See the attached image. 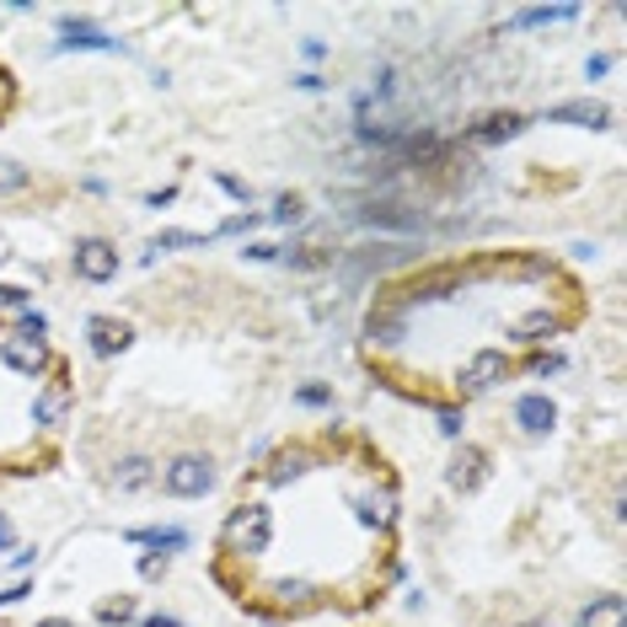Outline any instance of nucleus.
Segmentation results:
<instances>
[{
	"label": "nucleus",
	"instance_id": "obj_49",
	"mask_svg": "<svg viewBox=\"0 0 627 627\" xmlns=\"http://www.w3.org/2000/svg\"><path fill=\"white\" fill-rule=\"evenodd\" d=\"M569 252H574L580 263H590V257H595V242H574V248H569Z\"/></svg>",
	"mask_w": 627,
	"mask_h": 627
},
{
	"label": "nucleus",
	"instance_id": "obj_4",
	"mask_svg": "<svg viewBox=\"0 0 627 627\" xmlns=\"http://www.w3.org/2000/svg\"><path fill=\"white\" fill-rule=\"evenodd\" d=\"M408 338H414V311H408L403 300H392V295H376V300L365 306V317H360V343H365V354H397Z\"/></svg>",
	"mask_w": 627,
	"mask_h": 627
},
{
	"label": "nucleus",
	"instance_id": "obj_7",
	"mask_svg": "<svg viewBox=\"0 0 627 627\" xmlns=\"http://www.w3.org/2000/svg\"><path fill=\"white\" fill-rule=\"evenodd\" d=\"M569 322H574V311H563V306H526L520 317H509L504 322V343L509 349H552L558 338L569 333Z\"/></svg>",
	"mask_w": 627,
	"mask_h": 627
},
{
	"label": "nucleus",
	"instance_id": "obj_52",
	"mask_svg": "<svg viewBox=\"0 0 627 627\" xmlns=\"http://www.w3.org/2000/svg\"><path fill=\"white\" fill-rule=\"evenodd\" d=\"M0 86H6V76H0Z\"/></svg>",
	"mask_w": 627,
	"mask_h": 627
},
{
	"label": "nucleus",
	"instance_id": "obj_48",
	"mask_svg": "<svg viewBox=\"0 0 627 627\" xmlns=\"http://www.w3.org/2000/svg\"><path fill=\"white\" fill-rule=\"evenodd\" d=\"M134 627H188L183 617H167V612H156V617H140Z\"/></svg>",
	"mask_w": 627,
	"mask_h": 627
},
{
	"label": "nucleus",
	"instance_id": "obj_25",
	"mask_svg": "<svg viewBox=\"0 0 627 627\" xmlns=\"http://www.w3.org/2000/svg\"><path fill=\"white\" fill-rule=\"evenodd\" d=\"M279 263H285V268H295V274H322V268H333V263H338V252L311 248V242H295V248L279 252Z\"/></svg>",
	"mask_w": 627,
	"mask_h": 627
},
{
	"label": "nucleus",
	"instance_id": "obj_14",
	"mask_svg": "<svg viewBox=\"0 0 627 627\" xmlns=\"http://www.w3.org/2000/svg\"><path fill=\"white\" fill-rule=\"evenodd\" d=\"M526 129H531L526 113H515V108H494V113H483V119H472V124L461 129L457 145H466V151H504V145H515Z\"/></svg>",
	"mask_w": 627,
	"mask_h": 627
},
{
	"label": "nucleus",
	"instance_id": "obj_5",
	"mask_svg": "<svg viewBox=\"0 0 627 627\" xmlns=\"http://www.w3.org/2000/svg\"><path fill=\"white\" fill-rule=\"evenodd\" d=\"M343 504H349L354 526L371 531V537H392L397 520H403V499H397V488H392L386 477H365V483H354Z\"/></svg>",
	"mask_w": 627,
	"mask_h": 627
},
{
	"label": "nucleus",
	"instance_id": "obj_22",
	"mask_svg": "<svg viewBox=\"0 0 627 627\" xmlns=\"http://www.w3.org/2000/svg\"><path fill=\"white\" fill-rule=\"evenodd\" d=\"M268 601H274L279 612H311V606L322 601V585L306 580V574H279V580H268Z\"/></svg>",
	"mask_w": 627,
	"mask_h": 627
},
{
	"label": "nucleus",
	"instance_id": "obj_9",
	"mask_svg": "<svg viewBox=\"0 0 627 627\" xmlns=\"http://www.w3.org/2000/svg\"><path fill=\"white\" fill-rule=\"evenodd\" d=\"M65 360L54 354L48 338H22V333H0V371L16 381H48Z\"/></svg>",
	"mask_w": 627,
	"mask_h": 627
},
{
	"label": "nucleus",
	"instance_id": "obj_45",
	"mask_svg": "<svg viewBox=\"0 0 627 627\" xmlns=\"http://www.w3.org/2000/svg\"><path fill=\"white\" fill-rule=\"evenodd\" d=\"M28 595H33V580H22V585H6V590H0V612H6V606H16V601H28Z\"/></svg>",
	"mask_w": 627,
	"mask_h": 627
},
{
	"label": "nucleus",
	"instance_id": "obj_42",
	"mask_svg": "<svg viewBox=\"0 0 627 627\" xmlns=\"http://www.w3.org/2000/svg\"><path fill=\"white\" fill-rule=\"evenodd\" d=\"M300 59H306V70H317V65L328 59V43H322V38H300Z\"/></svg>",
	"mask_w": 627,
	"mask_h": 627
},
{
	"label": "nucleus",
	"instance_id": "obj_12",
	"mask_svg": "<svg viewBox=\"0 0 627 627\" xmlns=\"http://www.w3.org/2000/svg\"><path fill=\"white\" fill-rule=\"evenodd\" d=\"M349 220L365 226V231H386L397 242H408V237L424 231V209H414L408 199H360V205L349 209Z\"/></svg>",
	"mask_w": 627,
	"mask_h": 627
},
{
	"label": "nucleus",
	"instance_id": "obj_51",
	"mask_svg": "<svg viewBox=\"0 0 627 627\" xmlns=\"http://www.w3.org/2000/svg\"><path fill=\"white\" fill-rule=\"evenodd\" d=\"M520 627H552V623H547V617H531V623H520Z\"/></svg>",
	"mask_w": 627,
	"mask_h": 627
},
{
	"label": "nucleus",
	"instance_id": "obj_19",
	"mask_svg": "<svg viewBox=\"0 0 627 627\" xmlns=\"http://www.w3.org/2000/svg\"><path fill=\"white\" fill-rule=\"evenodd\" d=\"M542 124H569V129H612V108L601 97H569V102H552L542 113Z\"/></svg>",
	"mask_w": 627,
	"mask_h": 627
},
{
	"label": "nucleus",
	"instance_id": "obj_2",
	"mask_svg": "<svg viewBox=\"0 0 627 627\" xmlns=\"http://www.w3.org/2000/svg\"><path fill=\"white\" fill-rule=\"evenodd\" d=\"M472 285V263H429V268H418V274H403V279H392L386 295L392 300H403L408 311H435V306H451L461 300V290Z\"/></svg>",
	"mask_w": 627,
	"mask_h": 627
},
{
	"label": "nucleus",
	"instance_id": "obj_30",
	"mask_svg": "<svg viewBox=\"0 0 627 627\" xmlns=\"http://www.w3.org/2000/svg\"><path fill=\"white\" fill-rule=\"evenodd\" d=\"M97 623H102V627H129V623H140V601H134V595H108V601L97 606Z\"/></svg>",
	"mask_w": 627,
	"mask_h": 627
},
{
	"label": "nucleus",
	"instance_id": "obj_8",
	"mask_svg": "<svg viewBox=\"0 0 627 627\" xmlns=\"http://www.w3.org/2000/svg\"><path fill=\"white\" fill-rule=\"evenodd\" d=\"M28 424L48 435V440H59L70 424H76V386L65 381V365L54 371V381H43L38 392H33V403H28Z\"/></svg>",
	"mask_w": 627,
	"mask_h": 627
},
{
	"label": "nucleus",
	"instance_id": "obj_16",
	"mask_svg": "<svg viewBox=\"0 0 627 627\" xmlns=\"http://www.w3.org/2000/svg\"><path fill=\"white\" fill-rule=\"evenodd\" d=\"M134 349V328H129L124 317H113V311H97V317H86V354L91 360H119Z\"/></svg>",
	"mask_w": 627,
	"mask_h": 627
},
{
	"label": "nucleus",
	"instance_id": "obj_11",
	"mask_svg": "<svg viewBox=\"0 0 627 627\" xmlns=\"http://www.w3.org/2000/svg\"><path fill=\"white\" fill-rule=\"evenodd\" d=\"M408 263H418L414 242H365V248L338 252L333 268H343L349 279H381V274H397V268H408Z\"/></svg>",
	"mask_w": 627,
	"mask_h": 627
},
{
	"label": "nucleus",
	"instance_id": "obj_38",
	"mask_svg": "<svg viewBox=\"0 0 627 627\" xmlns=\"http://www.w3.org/2000/svg\"><path fill=\"white\" fill-rule=\"evenodd\" d=\"M515 268H520V279H558V263H552V257H542V252H526Z\"/></svg>",
	"mask_w": 627,
	"mask_h": 627
},
{
	"label": "nucleus",
	"instance_id": "obj_23",
	"mask_svg": "<svg viewBox=\"0 0 627 627\" xmlns=\"http://www.w3.org/2000/svg\"><path fill=\"white\" fill-rule=\"evenodd\" d=\"M585 16V6H520L515 16H509V28L515 33H531V28H569V22H580Z\"/></svg>",
	"mask_w": 627,
	"mask_h": 627
},
{
	"label": "nucleus",
	"instance_id": "obj_39",
	"mask_svg": "<svg viewBox=\"0 0 627 627\" xmlns=\"http://www.w3.org/2000/svg\"><path fill=\"white\" fill-rule=\"evenodd\" d=\"M11 333H22V338H48V317H43L38 306H33V311H22V317H16V328H11Z\"/></svg>",
	"mask_w": 627,
	"mask_h": 627
},
{
	"label": "nucleus",
	"instance_id": "obj_31",
	"mask_svg": "<svg viewBox=\"0 0 627 627\" xmlns=\"http://www.w3.org/2000/svg\"><path fill=\"white\" fill-rule=\"evenodd\" d=\"M429 408H435V429H440L451 446H461V440H466V408H461V403H429Z\"/></svg>",
	"mask_w": 627,
	"mask_h": 627
},
{
	"label": "nucleus",
	"instance_id": "obj_37",
	"mask_svg": "<svg viewBox=\"0 0 627 627\" xmlns=\"http://www.w3.org/2000/svg\"><path fill=\"white\" fill-rule=\"evenodd\" d=\"M0 311H11V317L33 311V290H28V285H6V279H0Z\"/></svg>",
	"mask_w": 627,
	"mask_h": 627
},
{
	"label": "nucleus",
	"instance_id": "obj_43",
	"mask_svg": "<svg viewBox=\"0 0 627 627\" xmlns=\"http://www.w3.org/2000/svg\"><path fill=\"white\" fill-rule=\"evenodd\" d=\"M295 91H328V76L322 70H295Z\"/></svg>",
	"mask_w": 627,
	"mask_h": 627
},
{
	"label": "nucleus",
	"instance_id": "obj_40",
	"mask_svg": "<svg viewBox=\"0 0 627 627\" xmlns=\"http://www.w3.org/2000/svg\"><path fill=\"white\" fill-rule=\"evenodd\" d=\"M279 252L274 242H242V263H279Z\"/></svg>",
	"mask_w": 627,
	"mask_h": 627
},
{
	"label": "nucleus",
	"instance_id": "obj_32",
	"mask_svg": "<svg viewBox=\"0 0 627 627\" xmlns=\"http://www.w3.org/2000/svg\"><path fill=\"white\" fill-rule=\"evenodd\" d=\"M257 226H268V220H263V209H237V215H226L209 237H215V242H220V237H248V242H252V231H257Z\"/></svg>",
	"mask_w": 627,
	"mask_h": 627
},
{
	"label": "nucleus",
	"instance_id": "obj_41",
	"mask_svg": "<svg viewBox=\"0 0 627 627\" xmlns=\"http://www.w3.org/2000/svg\"><path fill=\"white\" fill-rule=\"evenodd\" d=\"M617 70V54H590L585 59V81H606Z\"/></svg>",
	"mask_w": 627,
	"mask_h": 627
},
{
	"label": "nucleus",
	"instance_id": "obj_18",
	"mask_svg": "<svg viewBox=\"0 0 627 627\" xmlns=\"http://www.w3.org/2000/svg\"><path fill=\"white\" fill-rule=\"evenodd\" d=\"M509 424H515L526 440H547V435L558 429V403H552L547 392H520V397L509 403Z\"/></svg>",
	"mask_w": 627,
	"mask_h": 627
},
{
	"label": "nucleus",
	"instance_id": "obj_47",
	"mask_svg": "<svg viewBox=\"0 0 627 627\" xmlns=\"http://www.w3.org/2000/svg\"><path fill=\"white\" fill-rule=\"evenodd\" d=\"M16 526H11V515H0V552H16Z\"/></svg>",
	"mask_w": 627,
	"mask_h": 627
},
{
	"label": "nucleus",
	"instance_id": "obj_33",
	"mask_svg": "<svg viewBox=\"0 0 627 627\" xmlns=\"http://www.w3.org/2000/svg\"><path fill=\"white\" fill-rule=\"evenodd\" d=\"M33 188V167H22L16 156H0V199H16Z\"/></svg>",
	"mask_w": 627,
	"mask_h": 627
},
{
	"label": "nucleus",
	"instance_id": "obj_26",
	"mask_svg": "<svg viewBox=\"0 0 627 627\" xmlns=\"http://www.w3.org/2000/svg\"><path fill=\"white\" fill-rule=\"evenodd\" d=\"M515 371H526L531 381H558L563 371H569V354H563V349H531Z\"/></svg>",
	"mask_w": 627,
	"mask_h": 627
},
{
	"label": "nucleus",
	"instance_id": "obj_21",
	"mask_svg": "<svg viewBox=\"0 0 627 627\" xmlns=\"http://www.w3.org/2000/svg\"><path fill=\"white\" fill-rule=\"evenodd\" d=\"M156 461L140 457V451H129V457H119L113 466H108V488H119V494H145V488H156Z\"/></svg>",
	"mask_w": 627,
	"mask_h": 627
},
{
	"label": "nucleus",
	"instance_id": "obj_35",
	"mask_svg": "<svg viewBox=\"0 0 627 627\" xmlns=\"http://www.w3.org/2000/svg\"><path fill=\"white\" fill-rule=\"evenodd\" d=\"M209 183L231 199V205H242V209H252V183H242L237 172H209Z\"/></svg>",
	"mask_w": 627,
	"mask_h": 627
},
{
	"label": "nucleus",
	"instance_id": "obj_34",
	"mask_svg": "<svg viewBox=\"0 0 627 627\" xmlns=\"http://www.w3.org/2000/svg\"><path fill=\"white\" fill-rule=\"evenodd\" d=\"M365 97H371L376 108H386V102L397 97V65H392V59H381L376 70H371V86H365Z\"/></svg>",
	"mask_w": 627,
	"mask_h": 627
},
{
	"label": "nucleus",
	"instance_id": "obj_50",
	"mask_svg": "<svg viewBox=\"0 0 627 627\" xmlns=\"http://www.w3.org/2000/svg\"><path fill=\"white\" fill-rule=\"evenodd\" d=\"M33 627H76L70 617H43V623H33Z\"/></svg>",
	"mask_w": 627,
	"mask_h": 627
},
{
	"label": "nucleus",
	"instance_id": "obj_1",
	"mask_svg": "<svg viewBox=\"0 0 627 627\" xmlns=\"http://www.w3.org/2000/svg\"><path fill=\"white\" fill-rule=\"evenodd\" d=\"M220 552L226 563H263L279 542V509L268 499H237L220 520Z\"/></svg>",
	"mask_w": 627,
	"mask_h": 627
},
{
	"label": "nucleus",
	"instance_id": "obj_15",
	"mask_svg": "<svg viewBox=\"0 0 627 627\" xmlns=\"http://www.w3.org/2000/svg\"><path fill=\"white\" fill-rule=\"evenodd\" d=\"M54 48L59 54H124V38L119 33H108V28H97L91 16H59L54 22Z\"/></svg>",
	"mask_w": 627,
	"mask_h": 627
},
{
	"label": "nucleus",
	"instance_id": "obj_13",
	"mask_svg": "<svg viewBox=\"0 0 627 627\" xmlns=\"http://www.w3.org/2000/svg\"><path fill=\"white\" fill-rule=\"evenodd\" d=\"M70 274H76L81 285H113V279L124 274V252H119V242H108V237H76V248H70Z\"/></svg>",
	"mask_w": 627,
	"mask_h": 627
},
{
	"label": "nucleus",
	"instance_id": "obj_27",
	"mask_svg": "<svg viewBox=\"0 0 627 627\" xmlns=\"http://www.w3.org/2000/svg\"><path fill=\"white\" fill-rule=\"evenodd\" d=\"M215 237L209 231H156L145 242V257H162V252H194V248H209Z\"/></svg>",
	"mask_w": 627,
	"mask_h": 627
},
{
	"label": "nucleus",
	"instance_id": "obj_44",
	"mask_svg": "<svg viewBox=\"0 0 627 627\" xmlns=\"http://www.w3.org/2000/svg\"><path fill=\"white\" fill-rule=\"evenodd\" d=\"M167 205H177V183H167V188H151V194H145V209H167Z\"/></svg>",
	"mask_w": 627,
	"mask_h": 627
},
{
	"label": "nucleus",
	"instance_id": "obj_17",
	"mask_svg": "<svg viewBox=\"0 0 627 627\" xmlns=\"http://www.w3.org/2000/svg\"><path fill=\"white\" fill-rule=\"evenodd\" d=\"M488 483V451L483 446H472V440H461V446H451V461H446V488L451 494H477Z\"/></svg>",
	"mask_w": 627,
	"mask_h": 627
},
{
	"label": "nucleus",
	"instance_id": "obj_3",
	"mask_svg": "<svg viewBox=\"0 0 627 627\" xmlns=\"http://www.w3.org/2000/svg\"><path fill=\"white\" fill-rule=\"evenodd\" d=\"M509 376H515V354H509L504 343H483V349H472V354L457 365V376H451V403L466 408V403L499 392Z\"/></svg>",
	"mask_w": 627,
	"mask_h": 627
},
{
	"label": "nucleus",
	"instance_id": "obj_46",
	"mask_svg": "<svg viewBox=\"0 0 627 627\" xmlns=\"http://www.w3.org/2000/svg\"><path fill=\"white\" fill-rule=\"evenodd\" d=\"M33 563H38V547H16V552H11V569H16V574H28Z\"/></svg>",
	"mask_w": 627,
	"mask_h": 627
},
{
	"label": "nucleus",
	"instance_id": "obj_29",
	"mask_svg": "<svg viewBox=\"0 0 627 627\" xmlns=\"http://www.w3.org/2000/svg\"><path fill=\"white\" fill-rule=\"evenodd\" d=\"M290 403H295V408H306V414H333L338 392H333V381H300Z\"/></svg>",
	"mask_w": 627,
	"mask_h": 627
},
{
	"label": "nucleus",
	"instance_id": "obj_28",
	"mask_svg": "<svg viewBox=\"0 0 627 627\" xmlns=\"http://www.w3.org/2000/svg\"><path fill=\"white\" fill-rule=\"evenodd\" d=\"M263 220H268V226H279V231L306 226V194H274V205L263 209Z\"/></svg>",
	"mask_w": 627,
	"mask_h": 627
},
{
	"label": "nucleus",
	"instance_id": "obj_20",
	"mask_svg": "<svg viewBox=\"0 0 627 627\" xmlns=\"http://www.w3.org/2000/svg\"><path fill=\"white\" fill-rule=\"evenodd\" d=\"M124 542L145 547V552H167V558H177V552L194 547V531H188V526H167V520H156V526H129Z\"/></svg>",
	"mask_w": 627,
	"mask_h": 627
},
{
	"label": "nucleus",
	"instance_id": "obj_36",
	"mask_svg": "<svg viewBox=\"0 0 627 627\" xmlns=\"http://www.w3.org/2000/svg\"><path fill=\"white\" fill-rule=\"evenodd\" d=\"M134 574H140L145 585H156V580H167L172 574V558L167 552H140V558H134Z\"/></svg>",
	"mask_w": 627,
	"mask_h": 627
},
{
	"label": "nucleus",
	"instance_id": "obj_24",
	"mask_svg": "<svg viewBox=\"0 0 627 627\" xmlns=\"http://www.w3.org/2000/svg\"><path fill=\"white\" fill-rule=\"evenodd\" d=\"M574 627H627V601L617 590H601V595H590L585 606H580Z\"/></svg>",
	"mask_w": 627,
	"mask_h": 627
},
{
	"label": "nucleus",
	"instance_id": "obj_6",
	"mask_svg": "<svg viewBox=\"0 0 627 627\" xmlns=\"http://www.w3.org/2000/svg\"><path fill=\"white\" fill-rule=\"evenodd\" d=\"M317 466H322V451H317V446L285 440V446H268V457L257 466V483H263L268 494H285V488H300Z\"/></svg>",
	"mask_w": 627,
	"mask_h": 627
},
{
	"label": "nucleus",
	"instance_id": "obj_10",
	"mask_svg": "<svg viewBox=\"0 0 627 627\" xmlns=\"http://www.w3.org/2000/svg\"><path fill=\"white\" fill-rule=\"evenodd\" d=\"M156 483H162V494L167 499H205L209 488L220 483V472H215V457L209 451H183V457H172L162 472H156Z\"/></svg>",
	"mask_w": 627,
	"mask_h": 627
}]
</instances>
